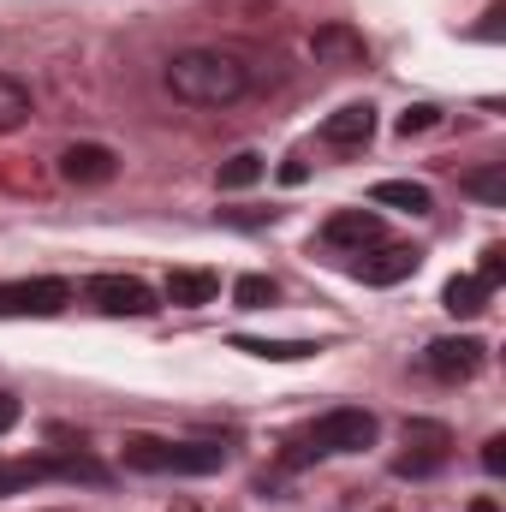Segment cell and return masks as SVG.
I'll return each mask as SVG.
<instances>
[{
    "label": "cell",
    "instance_id": "obj_5",
    "mask_svg": "<svg viewBox=\"0 0 506 512\" xmlns=\"http://www.w3.org/2000/svg\"><path fill=\"white\" fill-rule=\"evenodd\" d=\"M453 459V435L447 423H429V417H411L405 423V453H399V477H435L441 465Z\"/></svg>",
    "mask_w": 506,
    "mask_h": 512
},
{
    "label": "cell",
    "instance_id": "obj_25",
    "mask_svg": "<svg viewBox=\"0 0 506 512\" xmlns=\"http://www.w3.org/2000/svg\"><path fill=\"white\" fill-rule=\"evenodd\" d=\"M471 512H501L495 501H471Z\"/></svg>",
    "mask_w": 506,
    "mask_h": 512
},
{
    "label": "cell",
    "instance_id": "obj_1",
    "mask_svg": "<svg viewBox=\"0 0 506 512\" xmlns=\"http://www.w3.org/2000/svg\"><path fill=\"white\" fill-rule=\"evenodd\" d=\"M167 90L185 108H233L251 90V72L227 48H185L167 60Z\"/></svg>",
    "mask_w": 506,
    "mask_h": 512
},
{
    "label": "cell",
    "instance_id": "obj_11",
    "mask_svg": "<svg viewBox=\"0 0 506 512\" xmlns=\"http://www.w3.org/2000/svg\"><path fill=\"white\" fill-rule=\"evenodd\" d=\"M221 298V274L215 268H173L167 274V304L173 310H203Z\"/></svg>",
    "mask_w": 506,
    "mask_h": 512
},
{
    "label": "cell",
    "instance_id": "obj_14",
    "mask_svg": "<svg viewBox=\"0 0 506 512\" xmlns=\"http://www.w3.org/2000/svg\"><path fill=\"white\" fill-rule=\"evenodd\" d=\"M233 352H251V358H268V364H304L322 346L316 340H256V334H233Z\"/></svg>",
    "mask_w": 506,
    "mask_h": 512
},
{
    "label": "cell",
    "instance_id": "obj_22",
    "mask_svg": "<svg viewBox=\"0 0 506 512\" xmlns=\"http://www.w3.org/2000/svg\"><path fill=\"white\" fill-rule=\"evenodd\" d=\"M429 126H435V108L429 102H417V108L399 114V137H417V131H429Z\"/></svg>",
    "mask_w": 506,
    "mask_h": 512
},
{
    "label": "cell",
    "instance_id": "obj_20",
    "mask_svg": "<svg viewBox=\"0 0 506 512\" xmlns=\"http://www.w3.org/2000/svg\"><path fill=\"white\" fill-rule=\"evenodd\" d=\"M465 191H471L477 203L501 209V203H506V173H501V167H477V173H465Z\"/></svg>",
    "mask_w": 506,
    "mask_h": 512
},
{
    "label": "cell",
    "instance_id": "obj_10",
    "mask_svg": "<svg viewBox=\"0 0 506 512\" xmlns=\"http://www.w3.org/2000/svg\"><path fill=\"white\" fill-rule=\"evenodd\" d=\"M417 262H423V251H411V245H381V251L358 256V262H352V274H358L364 286H393V280L417 274Z\"/></svg>",
    "mask_w": 506,
    "mask_h": 512
},
{
    "label": "cell",
    "instance_id": "obj_3",
    "mask_svg": "<svg viewBox=\"0 0 506 512\" xmlns=\"http://www.w3.org/2000/svg\"><path fill=\"white\" fill-rule=\"evenodd\" d=\"M376 411H364V405H340V411H328V417H316V429H310V453L322 459V453H364V447H376Z\"/></svg>",
    "mask_w": 506,
    "mask_h": 512
},
{
    "label": "cell",
    "instance_id": "obj_23",
    "mask_svg": "<svg viewBox=\"0 0 506 512\" xmlns=\"http://www.w3.org/2000/svg\"><path fill=\"white\" fill-rule=\"evenodd\" d=\"M483 471H489V477L506 471V435H489V441H483Z\"/></svg>",
    "mask_w": 506,
    "mask_h": 512
},
{
    "label": "cell",
    "instance_id": "obj_9",
    "mask_svg": "<svg viewBox=\"0 0 506 512\" xmlns=\"http://www.w3.org/2000/svg\"><path fill=\"white\" fill-rule=\"evenodd\" d=\"M322 239H328V245H340V251L364 256L370 245H381V215H376V209H340V215H328Z\"/></svg>",
    "mask_w": 506,
    "mask_h": 512
},
{
    "label": "cell",
    "instance_id": "obj_19",
    "mask_svg": "<svg viewBox=\"0 0 506 512\" xmlns=\"http://www.w3.org/2000/svg\"><path fill=\"white\" fill-rule=\"evenodd\" d=\"M233 298H239V310H268V304L280 298V286H274L268 274H239V280H233Z\"/></svg>",
    "mask_w": 506,
    "mask_h": 512
},
{
    "label": "cell",
    "instance_id": "obj_8",
    "mask_svg": "<svg viewBox=\"0 0 506 512\" xmlns=\"http://www.w3.org/2000/svg\"><path fill=\"white\" fill-rule=\"evenodd\" d=\"M114 173H120V155L108 143H72V149H60V179H72V185H108Z\"/></svg>",
    "mask_w": 506,
    "mask_h": 512
},
{
    "label": "cell",
    "instance_id": "obj_17",
    "mask_svg": "<svg viewBox=\"0 0 506 512\" xmlns=\"http://www.w3.org/2000/svg\"><path fill=\"white\" fill-rule=\"evenodd\" d=\"M262 173H268V161H262L256 149H239V155L221 161V191H251Z\"/></svg>",
    "mask_w": 506,
    "mask_h": 512
},
{
    "label": "cell",
    "instance_id": "obj_6",
    "mask_svg": "<svg viewBox=\"0 0 506 512\" xmlns=\"http://www.w3.org/2000/svg\"><path fill=\"white\" fill-rule=\"evenodd\" d=\"M84 298L102 310V316H149L155 310V292L137 280V274H96L84 286Z\"/></svg>",
    "mask_w": 506,
    "mask_h": 512
},
{
    "label": "cell",
    "instance_id": "obj_7",
    "mask_svg": "<svg viewBox=\"0 0 506 512\" xmlns=\"http://www.w3.org/2000/svg\"><path fill=\"white\" fill-rule=\"evenodd\" d=\"M483 340H471V334H447V340H429V352H423V370L429 376H441V382H471L477 370H483Z\"/></svg>",
    "mask_w": 506,
    "mask_h": 512
},
{
    "label": "cell",
    "instance_id": "obj_12",
    "mask_svg": "<svg viewBox=\"0 0 506 512\" xmlns=\"http://www.w3.org/2000/svg\"><path fill=\"white\" fill-rule=\"evenodd\" d=\"M370 137H376V108L370 102H352V108L328 114V126H322V143H334V149H364Z\"/></svg>",
    "mask_w": 506,
    "mask_h": 512
},
{
    "label": "cell",
    "instance_id": "obj_2",
    "mask_svg": "<svg viewBox=\"0 0 506 512\" xmlns=\"http://www.w3.org/2000/svg\"><path fill=\"white\" fill-rule=\"evenodd\" d=\"M126 465L149 471V477H209L227 465L221 441H155V435H131L126 441Z\"/></svg>",
    "mask_w": 506,
    "mask_h": 512
},
{
    "label": "cell",
    "instance_id": "obj_15",
    "mask_svg": "<svg viewBox=\"0 0 506 512\" xmlns=\"http://www.w3.org/2000/svg\"><path fill=\"white\" fill-rule=\"evenodd\" d=\"M376 203H387V209H405V215H429V209H435L429 185H417V179H381V185H376Z\"/></svg>",
    "mask_w": 506,
    "mask_h": 512
},
{
    "label": "cell",
    "instance_id": "obj_21",
    "mask_svg": "<svg viewBox=\"0 0 506 512\" xmlns=\"http://www.w3.org/2000/svg\"><path fill=\"white\" fill-rule=\"evenodd\" d=\"M477 280H483L489 292H495V286L506 280V251H501V245H489V251H483V268H477Z\"/></svg>",
    "mask_w": 506,
    "mask_h": 512
},
{
    "label": "cell",
    "instance_id": "obj_4",
    "mask_svg": "<svg viewBox=\"0 0 506 512\" xmlns=\"http://www.w3.org/2000/svg\"><path fill=\"white\" fill-rule=\"evenodd\" d=\"M72 304V280L36 274V280H0V316H60Z\"/></svg>",
    "mask_w": 506,
    "mask_h": 512
},
{
    "label": "cell",
    "instance_id": "obj_16",
    "mask_svg": "<svg viewBox=\"0 0 506 512\" xmlns=\"http://www.w3.org/2000/svg\"><path fill=\"white\" fill-rule=\"evenodd\" d=\"M441 304H447L453 316H483V310H489V286H483L477 274H453L447 292H441Z\"/></svg>",
    "mask_w": 506,
    "mask_h": 512
},
{
    "label": "cell",
    "instance_id": "obj_13",
    "mask_svg": "<svg viewBox=\"0 0 506 512\" xmlns=\"http://www.w3.org/2000/svg\"><path fill=\"white\" fill-rule=\"evenodd\" d=\"M310 54L316 60H328V66H364V36L352 30V24H322L316 36H310Z\"/></svg>",
    "mask_w": 506,
    "mask_h": 512
},
{
    "label": "cell",
    "instance_id": "obj_24",
    "mask_svg": "<svg viewBox=\"0 0 506 512\" xmlns=\"http://www.w3.org/2000/svg\"><path fill=\"white\" fill-rule=\"evenodd\" d=\"M12 423H18V399H12V393H0V435H6Z\"/></svg>",
    "mask_w": 506,
    "mask_h": 512
},
{
    "label": "cell",
    "instance_id": "obj_18",
    "mask_svg": "<svg viewBox=\"0 0 506 512\" xmlns=\"http://www.w3.org/2000/svg\"><path fill=\"white\" fill-rule=\"evenodd\" d=\"M24 120H30V90H24L12 72H0V137L18 131Z\"/></svg>",
    "mask_w": 506,
    "mask_h": 512
}]
</instances>
